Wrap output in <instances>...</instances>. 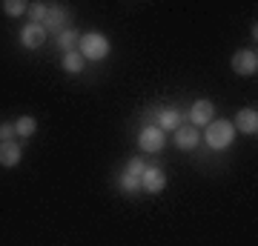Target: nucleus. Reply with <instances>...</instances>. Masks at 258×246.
Here are the masks:
<instances>
[{
    "instance_id": "obj_1",
    "label": "nucleus",
    "mask_w": 258,
    "mask_h": 246,
    "mask_svg": "<svg viewBox=\"0 0 258 246\" xmlns=\"http://www.w3.org/2000/svg\"><path fill=\"white\" fill-rule=\"evenodd\" d=\"M109 49H112L109 37L101 35V32H86V35H81V40H78V52L83 55V60H92V63L109 57Z\"/></svg>"
},
{
    "instance_id": "obj_2",
    "label": "nucleus",
    "mask_w": 258,
    "mask_h": 246,
    "mask_svg": "<svg viewBox=\"0 0 258 246\" xmlns=\"http://www.w3.org/2000/svg\"><path fill=\"white\" fill-rule=\"evenodd\" d=\"M232 140H235V126H232L230 120H212L210 126H207V146L210 149L221 152Z\"/></svg>"
},
{
    "instance_id": "obj_3",
    "label": "nucleus",
    "mask_w": 258,
    "mask_h": 246,
    "mask_svg": "<svg viewBox=\"0 0 258 246\" xmlns=\"http://www.w3.org/2000/svg\"><path fill=\"white\" fill-rule=\"evenodd\" d=\"M164 143H166V135L155 126V123H149V126H144L138 132V149H141V152H147V155L161 152V149H164Z\"/></svg>"
},
{
    "instance_id": "obj_4",
    "label": "nucleus",
    "mask_w": 258,
    "mask_h": 246,
    "mask_svg": "<svg viewBox=\"0 0 258 246\" xmlns=\"http://www.w3.org/2000/svg\"><path fill=\"white\" fill-rule=\"evenodd\" d=\"M43 29H46V35L52 32V35H60V32H66L69 26V15H66V9L60 6V3H49L46 6V20H43Z\"/></svg>"
},
{
    "instance_id": "obj_5",
    "label": "nucleus",
    "mask_w": 258,
    "mask_h": 246,
    "mask_svg": "<svg viewBox=\"0 0 258 246\" xmlns=\"http://www.w3.org/2000/svg\"><path fill=\"white\" fill-rule=\"evenodd\" d=\"M232 72L241 74V77H252L258 72V55L255 49H238L232 55Z\"/></svg>"
},
{
    "instance_id": "obj_6",
    "label": "nucleus",
    "mask_w": 258,
    "mask_h": 246,
    "mask_svg": "<svg viewBox=\"0 0 258 246\" xmlns=\"http://www.w3.org/2000/svg\"><path fill=\"white\" fill-rule=\"evenodd\" d=\"M212 120H215V106H212V101L201 98V101H195L189 106V126L201 129V126H210Z\"/></svg>"
},
{
    "instance_id": "obj_7",
    "label": "nucleus",
    "mask_w": 258,
    "mask_h": 246,
    "mask_svg": "<svg viewBox=\"0 0 258 246\" xmlns=\"http://www.w3.org/2000/svg\"><path fill=\"white\" fill-rule=\"evenodd\" d=\"M20 43H23V49H40V46L46 43V29L40 26V23L29 20L26 26L20 29Z\"/></svg>"
},
{
    "instance_id": "obj_8",
    "label": "nucleus",
    "mask_w": 258,
    "mask_h": 246,
    "mask_svg": "<svg viewBox=\"0 0 258 246\" xmlns=\"http://www.w3.org/2000/svg\"><path fill=\"white\" fill-rule=\"evenodd\" d=\"M164 186H166L164 169H158V166H147V169H144V175H141V189L149 192V195H158Z\"/></svg>"
},
{
    "instance_id": "obj_9",
    "label": "nucleus",
    "mask_w": 258,
    "mask_h": 246,
    "mask_svg": "<svg viewBox=\"0 0 258 246\" xmlns=\"http://www.w3.org/2000/svg\"><path fill=\"white\" fill-rule=\"evenodd\" d=\"M235 132H241V135H258V109H252V106H247V109H241L238 115H235Z\"/></svg>"
},
{
    "instance_id": "obj_10",
    "label": "nucleus",
    "mask_w": 258,
    "mask_h": 246,
    "mask_svg": "<svg viewBox=\"0 0 258 246\" xmlns=\"http://www.w3.org/2000/svg\"><path fill=\"white\" fill-rule=\"evenodd\" d=\"M20 160H23V146H20L18 140L0 143V166H3V169H15Z\"/></svg>"
},
{
    "instance_id": "obj_11",
    "label": "nucleus",
    "mask_w": 258,
    "mask_h": 246,
    "mask_svg": "<svg viewBox=\"0 0 258 246\" xmlns=\"http://www.w3.org/2000/svg\"><path fill=\"white\" fill-rule=\"evenodd\" d=\"M155 126L161 129V132H175L178 126H184V115H181V112L178 109H172V106H166V109H161L155 115Z\"/></svg>"
},
{
    "instance_id": "obj_12",
    "label": "nucleus",
    "mask_w": 258,
    "mask_h": 246,
    "mask_svg": "<svg viewBox=\"0 0 258 246\" xmlns=\"http://www.w3.org/2000/svg\"><path fill=\"white\" fill-rule=\"evenodd\" d=\"M172 137H175V146L178 149H195V146L201 143V132L195 126H178L175 132H172Z\"/></svg>"
},
{
    "instance_id": "obj_13",
    "label": "nucleus",
    "mask_w": 258,
    "mask_h": 246,
    "mask_svg": "<svg viewBox=\"0 0 258 246\" xmlns=\"http://www.w3.org/2000/svg\"><path fill=\"white\" fill-rule=\"evenodd\" d=\"M60 66H63L66 74H81L83 66H86V60H83V55L75 49V52H66V55H63V63H60Z\"/></svg>"
},
{
    "instance_id": "obj_14",
    "label": "nucleus",
    "mask_w": 258,
    "mask_h": 246,
    "mask_svg": "<svg viewBox=\"0 0 258 246\" xmlns=\"http://www.w3.org/2000/svg\"><path fill=\"white\" fill-rule=\"evenodd\" d=\"M35 132H37V120L32 118V115H23V118L15 120V135H18V137L26 140V137H32Z\"/></svg>"
},
{
    "instance_id": "obj_15",
    "label": "nucleus",
    "mask_w": 258,
    "mask_h": 246,
    "mask_svg": "<svg viewBox=\"0 0 258 246\" xmlns=\"http://www.w3.org/2000/svg\"><path fill=\"white\" fill-rule=\"evenodd\" d=\"M78 40H81V32L66 29V32H60V35H57V49H63V55H66V52H75Z\"/></svg>"
},
{
    "instance_id": "obj_16",
    "label": "nucleus",
    "mask_w": 258,
    "mask_h": 246,
    "mask_svg": "<svg viewBox=\"0 0 258 246\" xmlns=\"http://www.w3.org/2000/svg\"><path fill=\"white\" fill-rule=\"evenodd\" d=\"M118 186H120V192H126V195H132V192H138V186H141V178H135V175H120L118 178Z\"/></svg>"
},
{
    "instance_id": "obj_17",
    "label": "nucleus",
    "mask_w": 258,
    "mask_h": 246,
    "mask_svg": "<svg viewBox=\"0 0 258 246\" xmlns=\"http://www.w3.org/2000/svg\"><path fill=\"white\" fill-rule=\"evenodd\" d=\"M3 12H6L9 18H20L23 12H29V3H23V0H6V3H3Z\"/></svg>"
},
{
    "instance_id": "obj_18",
    "label": "nucleus",
    "mask_w": 258,
    "mask_h": 246,
    "mask_svg": "<svg viewBox=\"0 0 258 246\" xmlns=\"http://www.w3.org/2000/svg\"><path fill=\"white\" fill-rule=\"evenodd\" d=\"M29 18H32V23L43 26V20H46V3H32L29 6Z\"/></svg>"
},
{
    "instance_id": "obj_19",
    "label": "nucleus",
    "mask_w": 258,
    "mask_h": 246,
    "mask_svg": "<svg viewBox=\"0 0 258 246\" xmlns=\"http://www.w3.org/2000/svg\"><path fill=\"white\" fill-rule=\"evenodd\" d=\"M144 169H147V163H144L141 157H129V160H126V169H123V172H126V175H135V178H141V175H144Z\"/></svg>"
},
{
    "instance_id": "obj_20",
    "label": "nucleus",
    "mask_w": 258,
    "mask_h": 246,
    "mask_svg": "<svg viewBox=\"0 0 258 246\" xmlns=\"http://www.w3.org/2000/svg\"><path fill=\"white\" fill-rule=\"evenodd\" d=\"M15 123H0V143H6V140H15Z\"/></svg>"
}]
</instances>
